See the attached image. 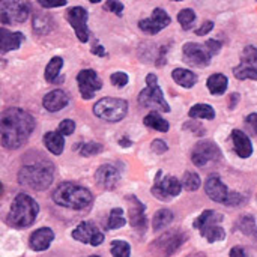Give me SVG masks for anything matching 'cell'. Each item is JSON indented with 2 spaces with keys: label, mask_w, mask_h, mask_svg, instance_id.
Segmentation results:
<instances>
[{
  "label": "cell",
  "mask_w": 257,
  "mask_h": 257,
  "mask_svg": "<svg viewBox=\"0 0 257 257\" xmlns=\"http://www.w3.org/2000/svg\"><path fill=\"white\" fill-rule=\"evenodd\" d=\"M74 131H75V122H74V120L65 119V120L60 122V125H59V133H60L62 136H71V134H74Z\"/></svg>",
  "instance_id": "cell-40"
},
{
  "label": "cell",
  "mask_w": 257,
  "mask_h": 257,
  "mask_svg": "<svg viewBox=\"0 0 257 257\" xmlns=\"http://www.w3.org/2000/svg\"><path fill=\"white\" fill-rule=\"evenodd\" d=\"M35 128V119L23 108L11 107L2 113V145L6 149H18L23 146Z\"/></svg>",
  "instance_id": "cell-1"
},
{
  "label": "cell",
  "mask_w": 257,
  "mask_h": 257,
  "mask_svg": "<svg viewBox=\"0 0 257 257\" xmlns=\"http://www.w3.org/2000/svg\"><path fill=\"white\" fill-rule=\"evenodd\" d=\"M224 217L223 214L212 211V209H206L203 211L197 220L194 221V229H197L200 232V235L211 244L214 242H220L226 238V230L221 227Z\"/></svg>",
  "instance_id": "cell-5"
},
{
  "label": "cell",
  "mask_w": 257,
  "mask_h": 257,
  "mask_svg": "<svg viewBox=\"0 0 257 257\" xmlns=\"http://www.w3.org/2000/svg\"><path fill=\"white\" fill-rule=\"evenodd\" d=\"M54 239V232L50 227H41L35 230L29 238V247L33 251H45Z\"/></svg>",
  "instance_id": "cell-22"
},
{
  "label": "cell",
  "mask_w": 257,
  "mask_h": 257,
  "mask_svg": "<svg viewBox=\"0 0 257 257\" xmlns=\"http://www.w3.org/2000/svg\"><path fill=\"white\" fill-rule=\"evenodd\" d=\"M233 75L238 80H257V48L254 45L244 48L239 65L233 68Z\"/></svg>",
  "instance_id": "cell-10"
},
{
  "label": "cell",
  "mask_w": 257,
  "mask_h": 257,
  "mask_svg": "<svg viewBox=\"0 0 257 257\" xmlns=\"http://www.w3.org/2000/svg\"><path fill=\"white\" fill-rule=\"evenodd\" d=\"M200 184H202V181H200V178H199L197 173H194V172H187V173L184 175L182 185H184L185 190H188V191H196V190L200 188Z\"/></svg>",
  "instance_id": "cell-36"
},
{
  "label": "cell",
  "mask_w": 257,
  "mask_h": 257,
  "mask_svg": "<svg viewBox=\"0 0 257 257\" xmlns=\"http://www.w3.org/2000/svg\"><path fill=\"white\" fill-rule=\"evenodd\" d=\"M95 179H96V184L101 188H104V190H113L119 184L120 175H119V170L114 166H111V164H102L95 172Z\"/></svg>",
  "instance_id": "cell-20"
},
{
  "label": "cell",
  "mask_w": 257,
  "mask_h": 257,
  "mask_svg": "<svg viewBox=\"0 0 257 257\" xmlns=\"http://www.w3.org/2000/svg\"><path fill=\"white\" fill-rule=\"evenodd\" d=\"M39 5L42 6V8H59V6H65L66 5V2L65 0H62V2H44V0H39Z\"/></svg>",
  "instance_id": "cell-47"
},
{
  "label": "cell",
  "mask_w": 257,
  "mask_h": 257,
  "mask_svg": "<svg viewBox=\"0 0 257 257\" xmlns=\"http://www.w3.org/2000/svg\"><path fill=\"white\" fill-rule=\"evenodd\" d=\"M24 41V35L21 32H9L5 27L2 29V36H0V48L2 53L12 51L20 48L21 42Z\"/></svg>",
  "instance_id": "cell-24"
},
{
  "label": "cell",
  "mask_w": 257,
  "mask_h": 257,
  "mask_svg": "<svg viewBox=\"0 0 257 257\" xmlns=\"http://www.w3.org/2000/svg\"><path fill=\"white\" fill-rule=\"evenodd\" d=\"M126 200L131 202L128 214H130V224L139 230V232H145L146 224H148V218H146V206L136 197V196H130L126 197Z\"/></svg>",
  "instance_id": "cell-19"
},
{
  "label": "cell",
  "mask_w": 257,
  "mask_h": 257,
  "mask_svg": "<svg viewBox=\"0 0 257 257\" xmlns=\"http://www.w3.org/2000/svg\"><path fill=\"white\" fill-rule=\"evenodd\" d=\"M110 253L113 257H131V245L126 241L116 239L110 244Z\"/></svg>",
  "instance_id": "cell-34"
},
{
  "label": "cell",
  "mask_w": 257,
  "mask_h": 257,
  "mask_svg": "<svg viewBox=\"0 0 257 257\" xmlns=\"http://www.w3.org/2000/svg\"><path fill=\"white\" fill-rule=\"evenodd\" d=\"M212 29H214V23H212V21H205V23L196 30V35H197V36H205V35H208Z\"/></svg>",
  "instance_id": "cell-46"
},
{
  "label": "cell",
  "mask_w": 257,
  "mask_h": 257,
  "mask_svg": "<svg viewBox=\"0 0 257 257\" xmlns=\"http://www.w3.org/2000/svg\"><path fill=\"white\" fill-rule=\"evenodd\" d=\"M172 78L175 80L176 84H179V86H182L185 89H191L197 83V75L194 72H191L190 69H185V68L173 69Z\"/></svg>",
  "instance_id": "cell-26"
},
{
  "label": "cell",
  "mask_w": 257,
  "mask_h": 257,
  "mask_svg": "<svg viewBox=\"0 0 257 257\" xmlns=\"http://www.w3.org/2000/svg\"><path fill=\"white\" fill-rule=\"evenodd\" d=\"M235 227H236L241 233H244L245 236H248V238L256 239L257 241V224L253 215H242V217L236 221Z\"/></svg>",
  "instance_id": "cell-27"
},
{
  "label": "cell",
  "mask_w": 257,
  "mask_h": 257,
  "mask_svg": "<svg viewBox=\"0 0 257 257\" xmlns=\"http://www.w3.org/2000/svg\"><path fill=\"white\" fill-rule=\"evenodd\" d=\"M181 190H182V184H181V181H178V178L170 176V175H163V172L160 170L155 176L151 193L157 199L167 202V200L179 196Z\"/></svg>",
  "instance_id": "cell-8"
},
{
  "label": "cell",
  "mask_w": 257,
  "mask_h": 257,
  "mask_svg": "<svg viewBox=\"0 0 257 257\" xmlns=\"http://www.w3.org/2000/svg\"><path fill=\"white\" fill-rule=\"evenodd\" d=\"M170 21H172L170 15L163 8H155L149 18L139 21V27H140V30L146 32L149 35H157L158 32L166 29L170 24Z\"/></svg>",
  "instance_id": "cell-18"
},
{
  "label": "cell",
  "mask_w": 257,
  "mask_h": 257,
  "mask_svg": "<svg viewBox=\"0 0 257 257\" xmlns=\"http://www.w3.org/2000/svg\"><path fill=\"white\" fill-rule=\"evenodd\" d=\"M110 81L116 87H123L128 83V75L125 72H122V71H117V72L110 75Z\"/></svg>",
  "instance_id": "cell-39"
},
{
  "label": "cell",
  "mask_w": 257,
  "mask_h": 257,
  "mask_svg": "<svg viewBox=\"0 0 257 257\" xmlns=\"http://www.w3.org/2000/svg\"><path fill=\"white\" fill-rule=\"evenodd\" d=\"M54 179V166L50 161H38L26 164L18 172V182L30 190L44 191Z\"/></svg>",
  "instance_id": "cell-2"
},
{
  "label": "cell",
  "mask_w": 257,
  "mask_h": 257,
  "mask_svg": "<svg viewBox=\"0 0 257 257\" xmlns=\"http://www.w3.org/2000/svg\"><path fill=\"white\" fill-rule=\"evenodd\" d=\"M184 128H190L196 136H203V134H205V128L202 126V123H197V122H194V120H190L188 123H185Z\"/></svg>",
  "instance_id": "cell-45"
},
{
  "label": "cell",
  "mask_w": 257,
  "mask_h": 257,
  "mask_svg": "<svg viewBox=\"0 0 257 257\" xmlns=\"http://www.w3.org/2000/svg\"><path fill=\"white\" fill-rule=\"evenodd\" d=\"M151 149H152L155 154H164V152L169 149V146H167V143H166V142H163V140L157 139V140H154V142H152Z\"/></svg>",
  "instance_id": "cell-44"
},
{
  "label": "cell",
  "mask_w": 257,
  "mask_h": 257,
  "mask_svg": "<svg viewBox=\"0 0 257 257\" xmlns=\"http://www.w3.org/2000/svg\"><path fill=\"white\" fill-rule=\"evenodd\" d=\"M173 221V212L170 209H160L155 212L154 220H152V227L154 230H163L166 227H169Z\"/></svg>",
  "instance_id": "cell-30"
},
{
  "label": "cell",
  "mask_w": 257,
  "mask_h": 257,
  "mask_svg": "<svg viewBox=\"0 0 257 257\" xmlns=\"http://www.w3.org/2000/svg\"><path fill=\"white\" fill-rule=\"evenodd\" d=\"M128 113V102L120 98H102L93 105V114L105 122H120Z\"/></svg>",
  "instance_id": "cell-7"
},
{
  "label": "cell",
  "mask_w": 257,
  "mask_h": 257,
  "mask_svg": "<svg viewBox=\"0 0 257 257\" xmlns=\"http://www.w3.org/2000/svg\"><path fill=\"white\" fill-rule=\"evenodd\" d=\"M30 8L26 2H2V24L23 23L27 20Z\"/></svg>",
  "instance_id": "cell-15"
},
{
  "label": "cell",
  "mask_w": 257,
  "mask_h": 257,
  "mask_svg": "<svg viewBox=\"0 0 257 257\" xmlns=\"http://www.w3.org/2000/svg\"><path fill=\"white\" fill-rule=\"evenodd\" d=\"M221 158V151L217 146V143L209 142V140H203L199 142L191 152V161L197 166V167H203L208 163L212 161H218Z\"/></svg>",
  "instance_id": "cell-11"
},
{
  "label": "cell",
  "mask_w": 257,
  "mask_h": 257,
  "mask_svg": "<svg viewBox=\"0 0 257 257\" xmlns=\"http://www.w3.org/2000/svg\"><path fill=\"white\" fill-rule=\"evenodd\" d=\"M188 116L191 119H208L212 120L215 117V111L209 104H196L190 108Z\"/></svg>",
  "instance_id": "cell-31"
},
{
  "label": "cell",
  "mask_w": 257,
  "mask_h": 257,
  "mask_svg": "<svg viewBox=\"0 0 257 257\" xmlns=\"http://www.w3.org/2000/svg\"><path fill=\"white\" fill-rule=\"evenodd\" d=\"M245 126L253 136H257V113H251L245 117Z\"/></svg>",
  "instance_id": "cell-42"
},
{
  "label": "cell",
  "mask_w": 257,
  "mask_h": 257,
  "mask_svg": "<svg viewBox=\"0 0 257 257\" xmlns=\"http://www.w3.org/2000/svg\"><path fill=\"white\" fill-rule=\"evenodd\" d=\"M56 205L68 209H86L93 202L92 193L74 182H62L51 194Z\"/></svg>",
  "instance_id": "cell-3"
},
{
  "label": "cell",
  "mask_w": 257,
  "mask_h": 257,
  "mask_svg": "<svg viewBox=\"0 0 257 257\" xmlns=\"http://www.w3.org/2000/svg\"><path fill=\"white\" fill-rule=\"evenodd\" d=\"M72 238L81 244H89L92 247H98L104 242V233L92 223V221H83L80 223L74 232H72Z\"/></svg>",
  "instance_id": "cell-14"
},
{
  "label": "cell",
  "mask_w": 257,
  "mask_h": 257,
  "mask_svg": "<svg viewBox=\"0 0 257 257\" xmlns=\"http://www.w3.org/2000/svg\"><path fill=\"white\" fill-rule=\"evenodd\" d=\"M68 102H69V96L62 89H54L42 98V105L50 113L60 111L62 108H65L68 105Z\"/></svg>",
  "instance_id": "cell-21"
},
{
  "label": "cell",
  "mask_w": 257,
  "mask_h": 257,
  "mask_svg": "<svg viewBox=\"0 0 257 257\" xmlns=\"http://www.w3.org/2000/svg\"><path fill=\"white\" fill-rule=\"evenodd\" d=\"M238 101H239V93H232L230 95V108H233Z\"/></svg>",
  "instance_id": "cell-50"
},
{
  "label": "cell",
  "mask_w": 257,
  "mask_h": 257,
  "mask_svg": "<svg viewBox=\"0 0 257 257\" xmlns=\"http://www.w3.org/2000/svg\"><path fill=\"white\" fill-rule=\"evenodd\" d=\"M78 90L84 99L93 98L95 92L102 87V81L93 69H83L77 74Z\"/></svg>",
  "instance_id": "cell-17"
},
{
  "label": "cell",
  "mask_w": 257,
  "mask_h": 257,
  "mask_svg": "<svg viewBox=\"0 0 257 257\" xmlns=\"http://www.w3.org/2000/svg\"><path fill=\"white\" fill-rule=\"evenodd\" d=\"M187 257H206V254H205V253H200V251H196V253L188 254Z\"/></svg>",
  "instance_id": "cell-52"
},
{
  "label": "cell",
  "mask_w": 257,
  "mask_h": 257,
  "mask_svg": "<svg viewBox=\"0 0 257 257\" xmlns=\"http://www.w3.org/2000/svg\"><path fill=\"white\" fill-rule=\"evenodd\" d=\"M185 233L179 230H167L152 244V254L155 257H170L185 242Z\"/></svg>",
  "instance_id": "cell-9"
},
{
  "label": "cell",
  "mask_w": 257,
  "mask_h": 257,
  "mask_svg": "<svg viewBox=\"0 0 257 257\" xmlns=\"http://www.w3.org/2000/svg\"><path fill=\"white\" fill-rule=\"evenodd\" d=\"M89 257H99V256H89Z\"/></svg>",
  "instance_id": "cell-53"
},
{
  "label": "cell",
  "mask_w": 257,
  "mask_h": 257,
  "mask_svg": "<svg viewBox=\"0 0 257 257\" xmlns=\"http://www.w3.org/2000/svg\"><path fill=\"white\" fill-rule=\"evenodd\" d=\"M227 83H229V80L224 74H212L208 78L206 86L212 95H223L227 89Z\"/></svg>",
  "instance_id": "cell-28"
},
{
  "label": "cell",
  "mask_w": 257,
  "mask_h": 257,
  "mask_svg": "<svg viewBox=\"0 0 257 257\" xmlns=\"http://www.w3.org/2000/svg\"><path fill=\"white\" fill-rule=\"evenodd\" d=\"M126 224V220L123 217V209L122 208H113L110 211V217L107 221V230H116L120 229Z\"/></svg>",
  "instance_id": "cell-33"
},
{
  "label": "cell",
  "mask_w": 257,
  "mask_h": 257,
  "mask_svg": "<svg viewBox=\"0 0 257 257\" xmlns=\"http://www.w3.org/2000/svg\"><path fill=\"white\" fill-rule=\"evenodd\" d=\"M205 45H206V48L209 50V53H211L212 56H215V54L220 53V50H221V42L217 41V39H208V41L205 42Z\"/></svg>",
  "instance_id": "cell-43"
},
{
  "label": "cell",
  "mask_w": 257,
  "mask_h": 257,
  "mask_svg": "<svg viewBox=\"0 0 257 257\" xmlns=\"http://www.w3.org/2000/svg\"><path fill=\"white\" fill-rule=\"evenodd\" d=\"M47 21L50 23V17L47 15H36L33 20V32L38 35H44L51 29V24H47Z\"/></svg>",
  "instance_id": "cell-37"
},
{
  "label": "cell",
  "mask_w": 257,
  "mask_h": 257,
  "mask_svg": "<svg viewBox=\"0 0 257 257\" xmlns=\"http://www.w3.org/2000/svg\"><path fill=\"white\" fill-rule=\"evenodd\" d=\"M146 89H143L139 93V104L145 108H154V110H161L169 113L170 105L167 104L164 93L158 84V77L155 74H148L146 75Z\"/></svg>",
  "instance_id": "cell-6"
},
{
  "label": "cell",
  "mask_w": 257,
  "mask_h": 257,
  "mask_svg": "<svg viewBox=\"0 0 257 257\" xmlns=\"http://www.w3.org/2000/svg\"><path fill=\"white\" fill-rule=\"evenodd\" d=\"M44 145L53 155H60L65 148V139L57 131H50L44 136Z\"/></svg>",
  "instance_id": "cell-25"
},
{
  "label": "cell",
  "mask_w": 257,
  "mask_h": 257,
  "mask_svg": "<svg viewBox=\"0 0 257 257\" xmlns=\"http://www.w3.org/2000/svg\"><path fill=\"white\" fill-rule=\"evenodd\" d=\"M39 214V206L35 199L20 193L14 199L6 217V224L12 229H24L35 223Z\"/></svg>",
  "instance_id": "cell-4"
},
{
  "label": "cell",
  "mask_w": 257,
  "mask_h": 257,
  "mask_svg": "<svg viewBox=\"0 0 257 257\" xmlns=\"http://www.w3.org/2000/svg\"><path fill=\"white\" fill-rule=\"evenodd\" d=\"M104 9H107V11H110V12H113V14H116V15L120 17L122 15V11H123V3L116 2V0H108V2H105Z\"/></svg>",
  "instance_id": "cell-41"
},
{
  "label": "cell",
  "mask_w": 257,
  "mask_h": 257,
  "mask_svg": "<svg viewBox=\"0 0 257 257\" xmlns=\"http://www.w3.org/2000/svg\"><path fill=\"white\" fill-rule=\"evenodd\" d=\"M90 53L92 54H96V56H105L107 53H105V48L102 47V45H99V44H95V45H92V48H90Z\"/></svg>",
  "instance_id": "cell-48"
},
{
  "label": "cell",
  "mask_w": 257,
  "mask_h": 257,
  "mask_svg": "<svg viewBox=\"0 0 257 257\" xmlns=\"http://www.w3.org/2000/svg\"><path fill=\"white\" fill-rule=\"evenodd\" d=\"M62 66H63V59L59 57V56L53 57V59L48 62V65L45 66V72H44L45 80L50 81V83H53V81L57 78V75L60 74Z\"/></svg>",
  "instance_id": "cell-32"
},
{
  "label": "cell",
  "mask_w": 257,
  "mask_h": 257,
  "mask_svg": "<svg viewBox=\"0 0 257 257\" xmlns=\"http://www.w3.org/2000/svg\"><path fill=\"white\" fill-rule=\"evenodd\" d=\"M205 191L208 197L217 203H224L230 206V202L233 199L235 191H229V188L224 185L221 178L218 175H209L205 182Z\"/></svg>",
  "instance_id": "cell-13"
},
{
  "label": "cell",
  "mask_w": 257,
  "mask_h": 257,
  "mask_svg": "<svg viewBox=\"0 0 257 257\" xmlns=\"http://www.w3.org/2000/svg\"><path fill=\"white\" fill-rule=\"evenodd\" d=\"M119 143H120V146H123V148H130V146H133V142H131V140H128L126 137L119 139Z\"/></svg>",
  "instance_id": "cell-51"
},
{
  "label": "cell",
  "mask_w": 257,
  "mask_h": 257,
  "mask_svg": "<svg viewBox=\"0 0 257 257\" xmlns=\"http://www.w3.org/2000/svg\"><path fill=\"white\" fill-rule=\"evenodd\" d=\"M230 257H247V253L242 247L238 245V247H233L230 250Z\"/></svg>",
  "instance_id": "cell-49"
},
{
  "label": "cell",
  "mask_w": 257,
  "mask_h": 257,
  "mask_svg": "<svg viewBox=\"0 0 257 257\" xmlns=\"http://www.w3.org/2000/svg\"><path fill=\"white\" fill-rule=\"evenodd\" d=\"M104 151V146L101 143H84L81 148H80V154L81 157H93V155H98Z\"/></svg>",
  "instance_id": "cell-38"
},
{
  "label": "cell",
  "mask_w": 257,
  "mask_h": 257,
  "mask_svg": "<svg viewBox=\"0 0 257 257\" xmlns=\"http://www.w3.org/2000/svg\"><path fill=\"white\" fill-rule=\"evenodd\" d=\"M143 123H145L148 128L157 130V131H160V133H167L169 128H170L169 122H167L163 116H160L157 111H151L149 114H146L145 119H143Z\"/></svg>",
  "instance_id": "cell-29"
},
{
  "label": "cell",
  "mask_w": 257,
  "mask_h": 257,
  "mask_svg": "<svg viewBox=\"0 0 257 257\" xmlns=\"http://www.w3.org/2000/svg\"><path fill=\"white\" fill-rule=\"evenodd\" d=\"M232 142H233V148L235 152L238 154V157L241 158H248L253 154V145L250 137L242 133L241 130H233L232 131Z\"/></svg>",
  "instance_id": "cell-23"
},
{
  "label": "cell",
  "mask_w": 257,
  "mask_h": 257,
  "mask_svg": "<svg viewBox=\"0 0 257 257\" xmlns=\"http://www.w3.org/2000/svg\"><path fill=\"white\" fill-rule=\"evenodd\" d=\"M178 21L184 30H190L193 27V23L196 21V12L190 8H185L178 14Z\"/></svg>",
  "instance_id": "cell-35"
},
{
  "label": "cell",
  "mask_w": 257,
  "mask_h": 257,
  "mask_svg": "<svg viewBox=\"0 0 257 257\" xmlns=\"http://www.w3.org/2000/svg\"><path fill=\"white\" fill-rule=\"evenodd\" d=\"M182 56L184 60L191 65V66H197V68H205L209 65L212 54L209 53V50L206 48V45L203 44H197V42H187L182 47Z\"/></svg>",
  "instance_id": "cell-12"
},
{
  "label": "cell",
  "mask_w": 257,
  "mask_h": 257,
  "mask_svg": "<svg viewBox=\"0 0 257 257\" xmlns=\"http://www.w3.org/2000/svg\"><path fill=\"white\" fill-rule=\"evenodd\" d=\"M66 18L69 24L74 27L75 35L80 42L89 41V29H87V11L81 6H72L66 11Z\"/></svg>",
  "instance_id": "cell-16"
}]
</instances>
